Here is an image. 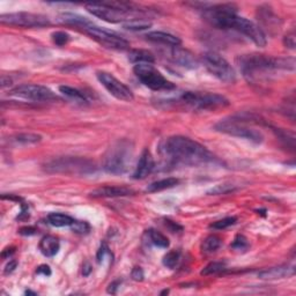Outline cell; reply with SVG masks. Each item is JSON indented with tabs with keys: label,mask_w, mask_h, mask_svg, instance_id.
<instances>
[{
	"label": "cell",
	"mask_w": 296,
	"mask_h": 296,
	"mask_svg": "<svg viewBox=\"0 0 296 296\" xmlns=\"http://www.w3.org/2000/svg\"><path fill=\"white\" fill-rule=\"evenodd\" d=\"M236 10V6L233 3H217L204 7L202 17L213 27L238 31L254 42L257 46L264 48L267 41L262 28L245 17L238 16Z\"/></svg>",
	"instance_id": "6da1fadb"
},
{
	"label": "cell",
	"mask_w": 296,
	"mask_h": 296,
	"mask_svg": "<svg viewBox=\"0 0 296 296\" xmlns=\"http://www.w3.org/2000/svg\"><path fill=\"white\" fill-rule=\"evenodd\" d=\"M161 152L169 161L185 166L207 165L214 160L212 153L198 141L182 135H174L163 142Z\"/></svg>",
	"instance_id": "7a4b0ae2"
},
{
	"label": "cell",
	"mask_w": 296,
	"mask_h": 296,
	"mask_svg": "<svg viewBox=\"0 0 296 296\" xmlns=\"http://www.w3.org/2000/svg\"><path fill=\"white\" fill-rule=\"evenodd\" d=\"M237 63L249 83H256L259 76L272 71H294V58H273L265 55H243L237 58Z\"/></svg>",
	"instance_id": "3957f363"
},
{
	"label": "cell",
	"mask_w": 296,
	"mask_h": 296,
	"mask_svg": "<svg viewBox=\"0 0 296 296\" xmlns=\"http://www.w3.org/2000/svg\"><path fill=\"white\" fill-rule=\"evenodd\" d=\"M86 9L94 16H98L103 21L110 23L128 22L145 13V10L139 9L137 5L125 1H103L86 3Z\"/></svg>",
	"instance_id": "277c9868"
},
{
	"label": "cell",
	"mask_w": 296,
	"mask_h": 296,
	"mask_svg": "<svg viewBox=\"0 0 296 296\" xmlns=\"http://www.w3.org/2000/svg\"><path fill=\"white\" fill-rule=\"evenodd\" d=\"M133 148L130 141L122 139L110 146L104 155L103 168L109 174L122 175L126 173L128 166L131 165Z\"/></svg>",
	"instance_id": "5b68a950"
},
{
	"label": "cell",
	"mask_w": 296,
	"mask_h": 296,
	"mask_svg": "<svg viewBox=\"0 0 296 296\" xmlns=\"http://www.w3.org/2000/svg\"><path fill=\"white\" fill-rule=\"evenodd\" d=\"M133 72L140 83L154 92H169L176 88L152 64H135Z\"/></svg>",
	"instance_id": "8992f818"
},
{
	"label": "cell",
	"mask_w": 296,
	"mask_h": 296,
	"mask_svg": "<svg viewBox=\"0 0 296 296\" xmlns=\"http://www.w3.org/2000/svg\"><path fill=\"white\" fill-rule=\"evenodd\" d=\"M181 99L184 104L195 110H215L229 105L227 98L207 92H185Z\"/></svg>",
	"instance_id": "52a82bcc"
},
{
	"label": "cell",
	"mask_w": 296,
	"mask_h": 296,
	"mask_svg": "<svg viewBox=\"0 0 296 296\" xmlns=\"http://www.w3.org/2000/svg\"><path fill=\"white\" fill-rule=\"evenodd\" d=\"M45 170L48 173H63V174H91L95 170L94 163L86 159L65 156L52 161H49L45 165Z\"/></svg>",
	"instance_id": "ba28073f"
},
{
	"label": "cell",
	"mask_w": 296,
	"mask_h": 296,
	"mask_svg": "<svg viewBox=\"0 0 296 296\" xmlns=\"http://www.w3.org/2000/svg\"><path fill=\"white\" fill-rule=\"evenodd\" d=\"M206 70L223 83L231 84L236 80V73L229 63L223 57L215 52H206L201 57Z\"/></svg>",
	"instance_id": "9c48e42d"
},
{
	"label": "cell",
	"mask_w": 296,
	"mask_h": 296,
	"mask_svg": "<svg viewBox=\"0 0 296 296\" xmlns=\"http://www.w3.org/2000/svg\"><path fill=\"white\" fill-rule=\"evenodd\" d=\"M214 128L221 133L245 139V140L254 142V144H262L264 141V135L262 132L254 127L245 125L243 123L237 122V120H221V122L215 124Z\"/></svg>",
	"instance_id": "30bf717a"
},
{
	"label": "cell",
	"mask_w": 296,
	"mask_h": 296,
	"mask_svg": "<svg viewBox=\"0 0 296 296\" xmlns=\"http://www.w3.org/2000/svg\"><path fill=\"white\" fill-rule=\"evenodd\" d=\"M9 96L28 102H50L58 98L51 89L41 85H20L9 91Z\"/></svg>",
	"instance_id": "8fae6325"
},
{
	"label": "cell",
	"mask_w": 296,
	"mask_h": 296,
	"mask_svg": "<svg viewBox=\"0 0 296 296\" xmlns=\"http://www.w3.org/2000/svg\"><path fill=\"white\" fill-rule=\"evenodd\" d=\"M0 22L23 28H40L49 26L50 20L48 16L42 15V14L19 12L1 14L0 15Z\"/></svg>",
	"instance_id": "7c38bea8"
},
{
	"label": "cell",
	"mask_w": 296,
	"mask_h": 296,
	"mask_svg": "<svg viewBox=\"0 0 296 296\" xmlns=\"http://www.w3.org/2000/svg\"><path fill=\"white\" fill-rule=\"evenodd\" d=\"M83 29L92 38L99 43V44L105 46L108 49H115V50H126L130 48V43L125 38L119 36L113 31H109L103 29V28L96 27L94 24H89L86 26Z\"/></svg>",
	"instance_id": "4fadbf2b"
},
{
	"label": "cell",
	"mask_w": 296,
	"mask_h": 296,
	"mask_svg": "<svg viewBox=\"0 0 296 296\" xmlns=\"http://www.w3.org/2000/svg\"><path fill=\"white\" fill-rule=\"evenodd\" d=\"M101 85L111 94L113 98L122 99V101H132L133 99V93L125 84L119 81L116 77L108 72H98L96 74Z\"/></svg>",
	"instance_id": "5bb4252c"
},
{
	"label": "cell",
	"mask_w": 296,
	"mask_h": 296,
	"mask_svg": "<svg viewBox=\"0 0 296 296\" xmlns=\"http://www.w3.org/2000/svg\"><path fill=\"white\" fill-rule=\"evenodd\" d=\"M153 169H154V159H153V155L149 152V149L145 148L138 160L137 167H135L133 171L132 178L133 180H145L152 173Z\"/></svg>",
	"instance_id": "9a60e30c"
},
{
	"label": "cell",
	"mask_w": 296,
	"mask_h": 296,
	"mask_svg": "<svg viewBox=\"0 0 296 296\" xmlns=\"http://www.w3.org/2000/svg\"><path fill=\"white\" fill-rule=\"evenodd\" d=\"M171 59L178 66L185 67V69H197L198 67V62L195 56L190 51L182 49L180 46H176L171 50Z\"/></svg>",
	"instance_id": "2e32d148"
},
{
	"label": "cell",
	"mask_w": 296,
	"mask_h": 296,
	"mask_svg": "<svg viewBox=\"0 0 296 296\" xmlns=\"http://www.w3.org/2000/svg\"><path fill=\"white\" fill-rule=\"evenodd\" d=\"M295 274L294 266H277L271 267V269H266L260 271L258 273V278L262 280H279L285 279V278L293 277Z\"/></svg>",
	"instance_id": "e0dca14e"
},
{
	"label": "cell",
	"mask_w": 296,
	"mask_h": 296,
	"mask_svg": "<svg viewBox=\"0 0 296 296\" xmlns=\"http://www.w3.org/2000/svg\"><path fill=\"white\" fill-rule=\"evenodd\" d=\"M134 195V191L126 187H103L91 192L93 198H115Z\"/></svg>",
	"instance_id": "ac0fdd59"
},
{
	"label": "cell",
	"mask_w": 296,
	"mask_h": 296,
	"mask_svg": "<svg viewBox=\"0 0 296 296\" xmlns=\"http://www.w3.org/2000/svg\"><path fill=\"white\" fill-rule=\"evenodd\" d=\"M145 37L153 43L173 46V48H176V46H180L182 44L180 37L175 36L173 34L165 33V31H151Z\"/></svg>",
	"instance_id": "d6986e66"
},
{
	"label": "cell",
	"mask_w": 296,
	"mask_h": 296,
	"mask_svg": "<svg viewBox=\"0 0 296 296\" xmlns=\"http://www.w3.org/2000/svg\"><path fill=\"white\" fill-rule=\"evenodd\" d=\"M60 249L59 241L55 236L48 235L44 236L40 242V250L45 257H53L58 254Z\"/></svg>",
	"instance_id": "ffe728a7"
},
{
	"label": "cell",
	"mask_w": 296,
	"mask_h": 296,
	"mask_svg": "<svg viewBox=\"0 0 296 296\" xmlns=\"http://www.w3.org/2000/svg\"><path fill=\"white\" fill-rule=\"evenodd\" d=\"M128 60L133 64H153L155 62V57L148 50L135 49L128 52Z\"/></svg>",
	"instance_id": "44dd1931"
},
{
	"label": "cell",
	"mask_w": 296,
	"mask_h": 296,
	"mask_svg": "<svg viewBox=\"0 0 296 296\" xmlns=\"http://www.w3.org/2000/svg\"><path fill=\"white\" fill-rule=\"evenodd\" d=\"M74 221L72 216L64 213H50L48 215V222L53 227H71Z\"/></svg>",
	"instance_id": "7402d4cb"
},
{
	"label": "cell",
	"mask_w": 296,
	"mask_h": 296,
	"mask_svg": "<svg viewBox=\"0 0 296 296\" xmlns=\"http://www.w3.org/2000/svg\"><path fill=\"white\" fill-rule=\"evenodd\" d=\"M59 21L63 23L66 24H73V26L85 28L86 26H89L92 24L91 21H89L87 17H84L81 15H78V14L73 13H64L59 16Z\"/></svg>",
	"instance_id": "603a6c76"
},
{
	"label": "cell",
	"mask_w": 296,
	"mask_h": 296,
	"mask_svg": "<svg viewBox=\"0 0 296 296\" xmlns=\"http://www.w3.org/2000/svg\"><path fill=\"white\" fill-rule=\"evenodd\" d=\"M180 183V180L175 177H168V178H163V180L153 182L152 184H149L147 187V191L148 192H159V191H163L167 190V189H171Z\"/></svg>",
	"instance_id": "cb8c5ba5"
},
{
	"label": "cell",
	"mask_w": 296,
	"mask_h": 296,
	"mask_svg": "<svg viewBox=\"0 0 296 296\" xmlns=\"http://www.w3.org/2000/svg\"><path fill=\"white\" fill-rule=\"evenodd\" d=\"M222 245V241H221L220 237L215 236V235H209L202 241L201 243V250L204 254H214L216 252Z\"/></svg>",
	"instance_id": "d4e9b609"
},
{
	"label": "cell",
	"mask_w": 296,
	"mask_h": 296,
	"mask_svg": "<svg viewBox=\"0 0 296 296\" xmlns=\"http://www.w3.org/2000/svg\"><path fill=\"white\" fill-rule=\"evenodd\" d=\"M59 92L62 93L63 95H65L66 98H69L70 99H73L78 103H87L88 99L86 98V95L83 92H80L79 89L70 87V86H60L59 87Z\"/></svg>",
	"instance_id": "484cf974"
},
{
	"label": "cell",
	"mask_w": 296,
	"mask_h": 296,
	"mask_svg": "<svg viewBox=\"0 0 296 296\" xmlns=\"http://www.w3.org/2000/svg\"><path fill=\"white\" fill-rule=\"evenodd\" d=\"M147 236L149 238V241H151V243H153L155 245V247H158V248L167 249L170 245L168 237L155 229L147 230Z\"/></svg>",
	"instance_id": "4316f807"
},
{
	"label": "cell",
	"mask_w": 296,
	"mask_h": 296,
	"mask_svg": "<svg viewBox=\"0 0 296 296\" xmlns=\"http://www.w3.org/2000/svg\"><path fill=\"white\" fill-rule=\"evenodd\" d=\"M42 140V137L40 134H35V133H20L14 135L12 138V141L16 145H33V144H37Z\"/></svg>",
	"instance_id": "83f0119b"
},
{
	"label": "cell",
	"mask_w": 296,
	"mask_h": 296,
	"mask_svg": "<svg viewBox=\"0 0 296 296\" xmlns=\"http://www.w3.org/2000/svg\"><path fill=\"white\" fill-rule=\"evenodd\" d=\"M123 27L127 30H132V31H140V30H146L148 28L152 27V23L148 22L147 20L145 19H134L132 21H128V22H125L123 24Z\"/></svg>",
	"instance_id": "f1b7e54d"
},
{
	"label": "cell",
	"mask_w": 296,
	"mask_h": 296,
	"mask_svg": "<svg viewBox=\"0 0 296 296\" xmlns=\"http://www.w3.org/2000/svg\"><path fill=\"white\" fill-rule=\"evenodd\" d=\"M226 269V263L224 262H213L209 263L208 265H206L200 272L201 276H212V274H216L222 272Z\"/></svg>",
	"instance_id": "f546056e"
},
{
	"label": "cell",
	"mask_w": 296,
	"mask_h": 296,
	"mask_svg": "<svg viewBox=\"0 0 296 296\" xmlns=\"http://www.w3.org/2000/svg\"><path fill=\"white\" fill-rule=\"evenodd\" d=\"M230 248L235 251L245 252L250 248V243H249V240L244 235H237V236L234 238L233 243L230 244Z\"/></svg>",
	"instance_id": "4dcf8cb0"
},
{
	"label": "cell",
	"mask_w": 296,
	"mask_h": 296,
	"mask_svg": "<svg viewBox=\"0 0 296 296\" xmlns=\"http://www.w3.org/2000/svg\"><path fill=\"white\" fill-rule=\"evenodd\" d=\"M180 259H181L180 251L174 250V251L168 252V254L163 257L162 263L166 267H168V269H170V270H174L175 267L178 265V263H180Z\"/></svg>",
	"instance_id": "1f68e13d"
},
{
	"label": "cell",
	"mask_w": 296,
	"mask_h": 296,
	"mask_svg": "<svg viewBox=\"0 0 296 296\" xmlns=\"http://www.w3.org/2000/svg\"><path fill=\"white\" fill-rule=\"evenodd\" d=\"M236 222H237V217L227 216L224 217V219H221L219 221L213 222L211 226H209V228H213V229H216V230H223V229H227V228H229L230 226H234Z\"/></svg>",
	"instance_id": "d6a6232c"
},
{
	"label": "cell",
	"mask_w": 296,
	"mask_h": 296,
	"mask_svg": "<svg viewBox=\"0 0 296 296\" xmlns=\"http://www.w3.org/2000/svg\"><path fill=\"white\" fill-rule=\"evenodd\" d=\"M235 190H236L235 185L219 184V185H216V187L212 188L211 190L207 192V194L208 195H227V194H230V192H233Z\"/></svg>",
	"instance_id": "836d02e7"
},
{
	"label": "cell",
	"mask_w": 296,
	"mask_h": 296,
	"mask_svg": "<svg viewBox=\"0 0 296 296\" xmlns=\"http://www.w3.org/2000/svg\"><path fill=\"white\" fill-rule=\"evenodd\" d=\"M51 37L53 43L58 46L66 45L70 41V35L65 31H56V33H52Z\"/></svg>",
	"instance_id": "e575fe53"
},
{
	"label": "cell",
	"mask_w": 296,
	"mask_h": 296,
	"mask_svg": "<svg viewBox=\"0 0 296 296\" xmlns=\"http://www.w3.org/2000/svg\"><path fill=\"white\" fill-rule=\"evenodd\" d=\"M71 228H72V229L78 234H87L89 233V230H91L89 224L87 222H85V221H74Z\"/></svg>",
	"instance_id": "d590c367"
},
{
	"label": "cell",
	"mask_w": 296,
	"mask_h": 296,
	"mask_svg": "<svg viewBox=\"0 0 296 296\" xmlns=\"http://www.w3.org/2000/svg\"><path fill=\"white\" fill-rule=\"evenodd\" d=\"M110 255H111V254H110V250H109L108 245H106L105 243H103L101 245V248L99 249L98 255H96V259H98V263L101 264L103 262V260L105 259V257L106 256H110Z\"/></svg>",
	"instance_id": "8d00e7d4"
},
{
	"label": "cell",
	"mask_w": 296,
	"mask_h": 296,
	"mask_svg": "<svg viewBox=\"0 0 296 296\" xmlns=\"http://www.w3.org/2000/svg\"><path fill=\"white\" fill-rule=\"evenodd\" d=\"M284 44L286 45V48H290V49H295V33L294 31H291V33H288L286 36L284 38Z\"/></svg>",
	"instance_id": "74e56055"
},
{
	"label": "cell",
	"mask_w": 296,
	"mask_h": 296,
	"mask_svg": "<svg viewBox=\"0 0 296 296\" xmlns=\"http://www.w3.org/2000/svg\"><path fill=\"white\" fill-rule=\"evenodd\" d=\"M131 277H132V279L135 280V281H142V280H144V278H145V273H144V271H142L141 267L137 266V267H134L133 270H132Z\"/></svg>",
	"instance_id": "f35d334b"
},
{
	"label": "cell",
	"mask_w": 296,
	"mask_h": 296,
	"mask_svg": "<svg viewBox=\"0 0 296 296\" xmlns=\"http://www.w3.org/2000/svg\"><path fill=\"white\" fill-rule=\"evenodd\" d=\"M36 273L42 274V276H44V277H50L51 276V269H50L48 265H41L37 267Z\"/></svg>",
	"instance_id": "ab89813d"
},
{
	"label": "cell",
	"mask_w": 296,
	"mask_h": 296,
	"mask_svg": "<svg viewBox=\"0 0 296 296\" xmlns=\"http://www.w3.org/2000/svg\"><path fill=\"white\" fill-rule=\"evenodd\" d=\"M120 286V281L119 280H116L113 281V283H111L109 285L108 287V293L109 294H116L117 293V290H118V287Z\"/></svg>",
	"instance_id": "60d3db41"
},
{
	"label": "cell",
	"mask_w": 296,
	"mask_h": 296,
	"mask_svg": "<svg viewBox=\"0 0 296 296\" xmlns=\"http://www.w3.org/2000/svg\"><path fill=\"white\" fill-rule=\"evenodd\" d=\"M16 266H17V262H16V260H10V262L8 264H7L6 267H5V274L12 273L13 271L16 269Z\"/></svg>",
	"instance_id": "b9f144b4"
},
{
	"label": "cell",
	"mask_w": 296,
	"mask_h": 296,
	"mask_svg": "<svg viewBox=\"0 0 296 296\" xmlns=\"http://www.w3.org/2000/svg\"><path fill=\"white\" fill-rule=\"evenodd\" d=\"M35 230L33 227H24V228H21L19 230V233L21 235H34L35 234Z\"/></svg>",
	"instance_id": "7bdbcfd3"
},
{
	"label": "cell",
	"mask_w": 296,
	"mask_h": 296,
	"mask_svg": "<svg viewBox=\"0 0 296 296\" xmlns=\"http://www.w3.org/2000/svg\"><path fill=\"white\" fill-rule=\"evenodd\" d=\"M12 85V79H10L9 77H6V76H2L1 77V87L5 88L7 86H10Z\"/></svg>",
	"instance_id": "ee69618b"
},
{
	"label": "cell",
	"mask_w": 296,
	"mask_h": 296,
	"mask_svg": "<svg viewBox=\"0 0 296 296\" xmlns=\"http://www.w3.org/2000/svg\"><path fill=\"white\" fill-rule=\"evenodd\" d=\"M13 254H14V249H13V248H10V249H5V250L2 251L1 257H2V258H7V257H9L10 255H13Z\"/></svg>",
	"instance_id": "f6af8a7d"
},
{
	"label": "cell",
	"mask_w": 296,
	"mask_h": 296,
	"mask_svg": "<svg viewBox=\"0 0 296 296\" xmlns=\"http://www.w3.org/2000/svg\"><path fill=\"white\" fill-rule=\"evenodd\" d=\"M91 272H92V266L89 265L88 263H86L85 266H84V272H83L84 276L87 277V276H89V273H91Z\"/></svg>",
	"instance_id": "bcb514c9"
},
{
	"label": "cell",
	"mask_w": 296,
	"mask_h": 296,
	"mask_svg": "<svg viewBox=\"0 0 296 296\" xmlns=\"http://www.w3.org/2000/svg\"><path fill=\"white\" fill-rule=\"evenodd\" d=\"M169 293V291L168 290H166V291H163L162 293H161V295H163V294H168Z\"/></svg>",
	"instance_id": "7dc6e473"
}]
</instances>
